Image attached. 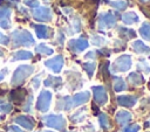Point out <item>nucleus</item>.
Wrapping results in <instances>:
<instances>
[{
    "label": "nucleus",
    "mask_w": 150,
    "mask_h": 132,
    "mask_svg": "<svg viewBox=\"0 0 150 132\" xmlns=\"http://www.w3.org/2000/svg\"><path fill=\"white\" fill-rule=\"evenodd\" d=\"M12 5L11 1L0 0V27L4 29H9L12 26L11 22Z\"/></svg>",
    "instance_id": "nucleus-1"
},
{
    "label": "nucleus",
    "mask_w": 150,
    "mask_h": 132,
    "mask_svg": "<svg viewBox=\"0 0 150 132\" xmlns=\"http://www.w3.org/2000/svg\"><path fill=\"white\" fill-rule=\"evenodd\" d=\"M13 42L14 46H26L29 47L32 44H34V39L32 36V34L28 30H15L13 32Z\"/></svg>",
    "instance_id": "nucleus-2"
},
{
    "label": "nucleus",
    "mask_w": 150,
    "mask_h": 132,
    "mask_svg": "<svg viewBox=\"0 0 150 132\" xmlns=\"http://www.w3.org/2000/svg\"><path fill=\"white\" fill-rule=\"evenodd\" d=\"M131 67V57L130 55H122L116 58V61L111 64V72H123L129 70Z\"/></svg>",
    "instance_id": "nucleus-3"
},
{
    "label": "nucleus",
    "mask_w": 150,
    "mask_h": 132,
    "mask_svg": "<svg viewBox=\"0 0 150 132\" xmlns=\"http://www.w3.org/2000/svg\"><path fill=\"white\" fill-rule=\"evenodd\" d=\"M98 29L102 30V29H108V28H111L116 25V15L110 13V12H107V13H102L100 16H98Z\"/></svg>",
    "instance_id": "nucleus-4"
},
{
    "label": "nucleus",
    "mask_w": 150,
    "mask_h": 132,
    "mask_svg": "<svg viewBox=\"0 0 150 132\" xmlns=\"http://www.w3.org/2000/svg\"><path fill=\"white\" fill-rule=\"evenodd\" d=\"M45 123L50 126V127H54L56 130H60V131H63L64 127H66V119L61 116V114H49V116H46L43 118Z\"/></svg>",
    "instance_id": "nucleus-5"
},
{
    "label": "nucleus",
    "mask_w": 150,
    "mask_h": 132,
    "mask_svg": "<svg viewBox=\"0 0 150 132\" xmlns=\"http://www.w3.org/2000/svg\"><path fill=\"white\" fill-rule=\"evenodd\" d=\"M32 72H33V67H30V65H21V67H19L15 70L14 75H13L12 83L13 84H20V83H22L26 79V77H28Z\"/></svg>",
    "instance_id": "nucleus-6"
},
{
    "label": "nucleus",
    "mask_w": 150,
    "mask_h": 132,
    "mask_svg": "<svg viewBox=\"0 0 150 132\" xmlns=\"http://www.w3.org/2000/svg\"><path fill=\"white\" fill-rule=\"evenodd\" d=\"M33 18L39 22H48L53 19V13L48 7H38L32 13Z\"/></svg>",
    "instance_id": "nucleus-7"
},
{
    "label": "nucleus",
    "mask_w": 150,
    "mask_h": 132,
    "mask_svg": "<svg viewBox=\"0 0 150 132\" xmlns=\"http://www.w3.org/2000/svg\"><path fill=\"white\" fill-rule=\"evenodd\" d=\"M93 93H94V100L97 105H104L107 103L108 95L104 86H101V85L93 86Z\"/></svg>",
    "instance_id": "nucleus-8"
},
{
    "label": "nucleus",
    "mask_w": 150,
    "mask_h": 132,
    "mask_svg": "<svg viewBox=\"0 0 150 132\" xmlns=\"http://www.w3.org/2000/svg\"><path fill=\"white\" fill-rule=\"evenodd\" d=\"M50 99H52V93L47 90H43L39 98H38V103H36V107L38 110L42 111V112H46L49 107V104H50Z\"/></svg>",
    "instance_id": "nucleus-9"
},
{
    "label": "nucleus",
    "mask_w": 150,
    "mask_h": 132,
    "mask_svg": "<svg viewBox=\"0 0 150 132\" xmlns=\"http://www.w3.org/2000/svg\"><path fill=\"white\" fill-rule=\"evenodd\" d=\"M89 46V42L86 39H73L68 42V48L73 53H81L82 50L87 49Z\"/></svg>",
    "instance_id": "nucleus-10"
},
{
    "label": "nucleus",
    "mask_w": 150,
    "mask_h": 132,
    "mask_svg": "<svg viewBox=\"0 0 150 132\" xmlns=\"http://www.w3.org/2000/svg\"><path fill=\"white\" fill-rule=\"evenodd\" d=\"M32 27L35 29V33L39 39H49L53 35V29L47 27L46 25H35L32 23Z\"/></svg>",
    "instance_id": "nucleus-11"
},
{
    "label": "nucleus",
    "mask_w": 150,
    "mask_h": 132,
    "mask_svg": "<svg viewBox=\"0 0 150 132\" xmlns=\"http://www.w3.org/2000/svg\"><path fill=\"white\" fill-rule=\"evenodd\" d=\"M45 65L48 67L49 69H52L54 72H60L63 65V57L61 55L55 56L54 58H50L48 61L45 62Z\"/></svg>",
    "instance_id": "nucleus-12"
},
{
    "label": "nucleus",
    "mask_w": 150,
    "mask_h": 132,
    "mask_svg": "<svg viewBox=\"0 0 150 132\" xmlns=\"http://www.w3.org/2000/svg\"><path fill=\"white\" fill-rule=\"evenodd\" d=\"M89 92L88 91H83V92H79L76 93L75 96L71 97V102H73V106H79V105H82L84 103H87L89 100Z\"/></svg>",
    "instance_id": "nucleus-13"
},
{
    "label": "nucleus",
    "mask_w": 150,
    "mask_h": 132,
    "mask_svg": "<svg viewBox=\"0 0 150 132\" xmlns=\"http://www.w3.org/2000/svg\"><path fill=\"white\" fill-rule=\"evenodd\" d=\"M137 98L135 96H128V95H123V96H118L117 97V103L121 106H125V107H131L136 104Z\"/></svg>",
    "instance_id": "nucleus-14"
},
{
    "label": "nucleus",
    "mask_w": 150,
    "mask_h": 132,
    "mask_svg": "<svg viewBox=\"0 0 150 132\" xmlns=\"http://www.w3.org/2000/svg\"><path fill=\"white\" fill-rule=\"evenodd\" d=\"M71 107H74L73 106V102H71V97H68V96L61 97L57 100V103H56V109L57 110H66V111H68Z\"/></svg>",
    "instance_id": "nucleus-15"
},
{
    "label": "nucleus",
    "mask_w": 150,
    "mask_h": 132,
    "mask_svg": "<svg viewBox=\"0 0 150 132\" xmlns=\"http://www.w3.org/2000/svg\"><path fill=\"white\" fill-rule=\"evenodd\" d=\"M121 20L123 23L125 25H131V23H137L139 21L137 14L135 12H128V13H123L121 15Z\"/></svg>",
    "instance_id": "nucleus-16"
},
{
    "label": "nucleus",
    "mask_w": 150,
    "mask_h": 132,
    "mask_svg": "<svg viewBox=\"0 0 150 132\" xmlns=\"http://www.w3.org/2000/svg\"><path fill=\"white\" fill-rule=\"evenodd\" d=\"M131 48L137 54H148V53L150 54V48L145 46L142 41H134L131 43Z\"/></svg>",
    "instance_id": "nucleus-17"
},
{
    "label": "nucleus",
    "mask_w": 150,
    "mask_h": 132,
    "mask_svg": "<svg viewBox=\"0 0 150 132\" xmlns=\"http://www.w3.org/2000/svg\"><path fill=\"white\" fill-rule=\"evenodd\" d=\"M131 119V113L128 112V111H124V110H121L116 113V121L120 124V125H125L130 121Z\"/></svg>",
    "instance_id": "nucleus-18"
},
{
    "label": "nucleus",
    "mask_w": 150,
    "mask_h": 132,
    "mask_svg": "<svg viewBox=\"0 0 150 132\" xmlns=\"http://www.w3.org/2000/svg\"><path fill=\"white\" fill-rule=\"evenodd\" d=\"M118 34H120V36L124 40V42H125L127 40H130V39L136 37L135 30L128 29V28H124V27H120V28H118Z\"/></svg>",
    "instance_id": "nucleus-19"
},
{
    "label": "nucleus",
    "mask_w": 150,
    "mask_h": 132,
    "mask_svg": "<svg viewBox=\"0 0 150 132\" xmlns=\"http://www.w3.org/2000/svg\"><path fill=\"white\" fill-rule=\"evenodd\" d=\"M128 81H129L130 84L134 85V86H137V85H141V84L144 83V78H143V76L139 75V74H137V72H131V74H129V76H128Z\"/></svg>",
    "instance_id": "nucleus-20"
},
{
    "label": "nucleus",
    "mask_w": 150,
    "mask_h": 132,
    "mask_svg": "<svg viewBox=\"0 0 150 132\" xmlns=\"http://www.w3.org/2000/svg\"><path fill=\"white\" fill-rule=\"evenodd\" d=\"M112 81H114L112 86H114V90H115L116 92H120V91H123V90L127 89V84H125V82L122 79V77L114 76V77H112Z\"/></svg>",
    "instance_id": "nucleus-21"
},
{
    "label": "nucleus",
    "mask_w": 150,
    "mask_h": 132,
    "mask_svg": "<svg viewBox=\"0 0 150 132\" xmlns=\"http://www.w3.org/2000/svg\"><path fill=\"white\" fill-rule=\"evenodd\" d=\"M62 84V79L61 77H53V76H49L46 81H45V85L46 86H53L54 89H59Z\"/></svg>",
    "instance_id": "nucleus-22"
},
{
    "label": "nucleus",
    "mask_w": 150,
    "mask_h": 132,
    "mask_svg": "<svg viewBox=\"0 0 150 132\" xmlns=\"http://www.w3.org/2000/svg\"><path fill=\"white\" fill-rule=\"evenodd\" d=\"M15 121L19 123V124H21V125L25 126L26 128H32V127L34 126V120H33L32 118L27 117V116H21V117H19V118H16Z\"/></svg>",
    "instance_id": "nucleus-23"
},
{
    "label": "nucleus",
    "mask_w": 150,
    "mask_h": 132,
    "mask_svg": "<svg viewBox=\"0 0 150 132\" xmlns=\"http://www.w3.org/2000/svg\"><path fill=\"white\" fill-rule=\"evenodd\" d=\"M139 34L144 40L150 41V22L142 23V26L139 27Z\"/></svg>",
    "instance_id": "nucleus-24"
},
{
    "label": "nucleus",
    "mask_w": 150,
    "mask_h": 132,
    "mask_svg": "<svg viewBox=\"0 0 150 132\" xmlns=\"http://www.w3.org/2000/svg\"><path fill=\"white\" fill-rule=\"evenodd\" d=\"M33 56V54L30 51L27 50H19L13 55V60H28Z\"/></svg>",
    "instance_id": "nucleus-25"
},
{
    "label": "nucleus",
    "mask_w": 150,
    "mask_h": 132,
    "mask_svg": "<svg viewBox=\"0 0 150 132\" xmlns=\"http://www.w3.org/2000/svg\"><path fill=\"white\" fill-rule=\"evenodd\" d=\"M98 120H100V125L103 130H108L110 127V121H109V118L105 113H101L98 117Z\"/></svg>",
    "instance_id": "nucleus-26"
},
{
    "label": "nucleus",
    "mask_w": 150,
    "mask_h": 132,
    "mask_svg": "<svg viewBox=\"0 0 150 132\" xmlns=\"http://www.w3.org/2000/svg\"><path fill=\"white\" fill-rule=\"evenodd\" d=\"M36 53H40V54H43V55H52L53 54V49L47 47L46 44H39L36 48H35Z\"/></svg>",
    "instance_id": "nucleus-27"
},
{
    "label": "nucleus",
    "mask_w": 150,
    "mask_h": 132,
    "mask_svg": "<svg viewBox=\"0 0 150 132\" xmlns=\"http://www.w3.org/2000/svg\"><path fill=\"white\" fill-rule=\"evenodd\" d=\"M111 7H114L117 11H124L128 7V2L127 1H110L109 2Z\"/></svg>",
    "instance_id": "nucleus-28"
},
{
    "label": "nucleus",
    "mask_w": 150,
    "mask_h": 132,
    "mask_svg": "<svg viewBox=\"0 0 150 132\" xmlns=\"http://www.w3.org/2000/svg\"><path fill=\"white\" fill-rule=\"evenodd\" d=\"M95 68H96V63L95 62H87V63H83V69L87 71L88 76L91 77L94 71H95Z\"/></svg>",
    "instance_id": "nucleus-29"
},
{
    "label": "nucleus",
    "mask_w": 150,
    "mask_h": 132,
    "mask_svg": "<svg viewBox=\"0 0 150 132\" xmlns=\"http://www.w3.org/2000/svg\"><path fill=\"white\" fill-rule=\"evenodd\" d=\"M91 42H93L94 46L101 47V46L105 44V39L103 36H100V35H93L91 36Z\"/></svg>",
    "instance_id": "nucleus-30"
},
{
    "label": "nucleus",
    "mask_w": 150,
    "mask_h": 132,
    "mask_svg": "<svg viewBox=\"0 0 150 132\" xmlns=\"http://www.w3.org/2000/svg\"><path fill=\"white\" fill-rule=\"evenodd\" d=\"M71 26H73V34L74 33H79L81 30V27H82V23H81V20L79 16H75L73 19V22H71Z\"/></svg>",
    "instance_id": "nucleus-31"
},
{
    "label": "nucleus",
    "mask_w": 150,
    "mask_h": 132,
    "mask_svg": "<svg viewBox=\"0 0 150 132\" xmlns=\"http://www.w3.org/2000/svg\"><path fill=\"white\" fill-rule=\"evenodd\" d=\"M84 112H86V107H84V109H81L80 111H77L76 113H74V114L71 116V120H73V121H76V123L83 120V118H84Z\"/></svg>",
    "instance_id": "nucleus-32"
},
{
    "label": "nucleus",
    "mask_w": 150,
    "mask_h": 132,
    "mask_svg": "<svg viewBox=\"0 0 150 132\" xmlns=\"http://www.w3.org/2000/svg\"><path fill=\"white\" fill-rule=\"evenodd\" d=\"M137 69L144 71L145 74H149V72H150V67H149V64L145 62V60H143V58L137 63Z\"/></svg>",
    "instance_id": "nucleus-33"
},
{
    "label": "nucleus",
    "mask_w": 150,
    "mask_h": 132,
    "mask_svg": "<svg viewBox=\"0 0 150 132\" xmlns=\"http://www.w3.org/2000/svg\"><path fill=\"white\" fill-rule=\"evenodd\" d=\"M138 130H139V125H137V124H131V125L125 126L121 132H137Z\"/></svg>",
    "instance_id": "nucleus-34"
},
{
    "label": "nucleus",
    "mask_w": 150,
    "mask_h": 132,
    "mask_svg": "<svg viewBox=\"0 0 150 132\" xmlns=\"http://www.w3.org/2000/svg\"><path fill=\"white\" fill-rule=\"evenodd\" d=\"M125 48V42L124 41H121V40H117L115 41V48H114V51H120L122 49Z\"/></svg>",
    "instance_id": "nucleus-35"
},
{
    "label": "nucleus",
    "mask_w": 150,
    "mask_h": 132,
    "mask_svg": "<svg viewBox=\"0 0 150 132\" xmlns=\"http://www.w3.org/2000/svg\"><path fill=\"white\" fill-rule=\"evenodd\" d=\"M23 4L29 6V7H32V8H38L39 5H40L38 0H23Z\"/></svg>",
    "instance_id": "nucleus-36"
},
{
    "label": "nucleus",
    "mask_w": 150,
    "mask_h": 132,
    "mask_svg": "<svg viewBox=\"0 0 150 132\" xmlns=\"http://www.w3.org/2000/svg\"><path fill=\"white\" fill-rule=\"evenodd\" d=\"M96 55H97V51H94V50H91V51H89L88 54H86L84 55V58H87V60H89V58H95L96 57Z\"/></svg>",
    "instance_id": "nucleus-37"
},
{
    "label": "nucleus",
    "mask_w": 150,
    "mask_h": 132,
    "mask_svg": "<svg viewBox=\"0 0 150 132\" xmlns=\"http://www.w3.org/2000/svg\"><path fill=\"white\" fill-rule=\"evenodd\" d=\"M8 41H9V39L6 35H4L2 33H0V43L1 44H8Z\"/></svg>",
    "instance_id": "nucleus-38"
},
{
    "label": "nucleus",
    "mask_w": 150,
    "mask_h": 132,
    "mask_svg": "<svg viewBox=\"0 0 150 132\" xmlns=\"http://www.w3.org/2000/svg\"><path fill=\"white\" fill-rule=\"evenodd\" d=\"M63 40H64V35H63V33H62V32H59V39H57V42H59L60 44H62V43H63Z\"/></svg>",
    "instance_id": "nucleus-39"
},
{
    "label": "nucleus",
    "mask_w": 150,
    "mask_h": 132,
    "mask_svg": "<svg viewBox=\"0 0 150 132\" xmlns=\"http://www.w3.org/2000/svg\"><path fill=\"white\" fill-rule=\"evenodd\" d=\"M33 83H34V88H35V89H36V88H39V83H40V76H36V77L34 78Z\"/></svg>",
    "instance_id": "nucleus-40"
},
{
    "label": "nucleus",
    "mask_w": 150,
    "mask_h": 132,
    "mask_svg": "<svg viewBox=\"0 0 150 132\" xmlns=\"http://www.w3.org/2000/svg\"><path fill=\"white\" fill-rule=\"evenodd\" d=\"M148 1H150V0H141V2H148Z\"/></svg>",
    "instance_id": "nucleus-41"
},
{
    "label": "nucleus",
    "mask_w": 150,
    "mask_h": 132,
    "mask_svg": "<svg viewBox=\"0 0 150 132\" xmlns=\"http://www.w3.org/2000/svg\"><path fill=\"white\" fill-rule=\"evenodd\" d=\"M11 1H15V2H18V1H19V0H11Z\"/></svg>",
    "instance_id": "nucleus-42"
},
{
    "label": "nucleus",
    "mask_w": 150,
    "mask_h": 132,
    "mask_svg": "<svg viewBox=\"0 0 150 132\" xmlns=\"http://www.w3.org/2000/svg\"><path fill=\"white\" fill-rule=\"evenodd\" d=\"M1 55H2V51H1V50H0V56H1Z\"/></svg>",
    "instance_id": "nucleus-43"
},
{
    "label": "nucleus",
    "mask_w": 150,
    "mask_h": 132,
    "mask_svg": "<svg viewBox=\"0 0 150 132\" xmlns=\"http://www.w3.org/2000/svg\"><path fill=\"white\" fill-rule=\"evenodd\" d=\"M46 132H52V131H46Z\"/></svg>",
    "instance_id": "nucleus-44"
}]
</instances>
